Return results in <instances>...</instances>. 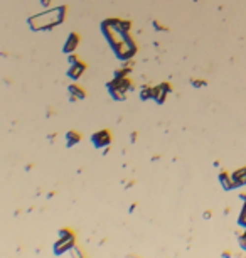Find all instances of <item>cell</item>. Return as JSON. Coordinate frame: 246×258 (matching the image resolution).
I'll use <instances>...</instances> for the list:
<instances>
[{"mask_svg":"<svg viewBox=\"0 0 246 258\" xmlns=\"http://www.w3.org/2000/svg\"><path fill=\"white\" fill-rule=\"evenodd\" d=\"M66 10H67L66 7L61 5V7H58V9L46 10L39 15H32V17L29 19V26L32 27L34 31L51 29V27H54V26H58V24L62 22Z\"/></svg>","mask_w":246,"mask_h":258,"instance_id":"cell-1","label":"cell"},{"mask_svg":"<svg viewBox=\"0 0 246 258\" xmlns=\"http://www.w3.org/2000/svg\"><path fill=\"white\" fill-rule=\"evenodd\" d=\"M170 91L169 85L167 83H162V85H158L154 88V97L152 100H155L157 103H164L165 101V97H167V93Z\"/></svg>","mask_w":246,"mask_h":258,"instance_id":"cell-2","label":"cell"},{"mask_svg":"<svg viewBox=\"0 0 246 258\" xmlns=\"http://www.w3.org/2000/svg\"><path fill=\"white\" fill-rule=\"evenodd\" d=\"M85 69H86L85 63H83V61H76L74 64H71L69 71H67V74H69V78L78 79V78H81V74L85 73Z\"/></svg>","mask_w":246,"mask_h":258,"instance_id":"cell-3","label":"cell"},{"mask_svg":"<svg viewBox=\"0 0 246 258\" xmlns=\"http://www.w3.org/2000/svg\"><path fill=\"white\" fill-rule=\"evenodd\" d=\"M110 132L108 130H101V132H98V133H94L93 135V142H94V145L96 147H105V145H108L110 144Z\"/></svg>","mask_w":246,"mask_h":258,"instance_id":"cell-4","label":"cell"},{"mask_svg":"<svg viewBox=\"0 0 246 258\" xmlns=\"http://www.w3.org/2000/svg\"><path fill=\"white\" fill-rule=\"evenodd\" d=\"M78 44H79V35L76 32H71L64 42V53H73L78 47Z\"/></svg>","mask_w":246,"mask_h":258,"instance_id":"cell-5","label":"cell"},{"mask_svg":"<svg viewBox=\"0 0 246 258\" xmlns=\"http://www.w3.org/2000/svg\"><path fill=\"white\" fill-rule=\"evenodd\" d=\"M69 93L73 95V100H83V98L86 97V93H85V90L81 88V86H78V85H71L69 86Z\"/></svg>","mask_w":246,"mask_h":258,"instance_id":"cell-6","label":"cell"},{"mask_svg":"<svg viewBox=\"0 0 246 258\" xmlns=\"http://www.w3.org/2000/svg\"><path fill=\"white\" fill-rule=\"evenodd\" d=\"M140 97H142V100H150V98L154 97V88H145L142 90V93H140Z\"/></svg>","mask_w":246,"mask_h":258,"instance_id":"cell-7","label":"cell"},{"mask_svg":"<svg viewBox=\"0 0 246 258\" xmlns=\"http://www.w3.org/2000/svg\"><path fill=\"white\" fill-rule=\"evenodd\" d=\"M221 182H223V186H224V189H231V188H235L233 186V182H229V177H228V174H221Z\"/></svg>","mask_w":246,"mask_h":258,"instance_id":"cell-8","label":"cell"},{"mask_svg":"<svg viewBox=\"0 0 246 258\" xmlns=\"http://www.w3.org/2000/svg\"><path fill=\"white\" fill-rule=\"evenodd\" d=\"M67 138H69V142H67V144H69V145H73L74 142H78L79 138H81V135L76 133V132H71V133H67Z\"/></svg>","mask_w":246,"mask_h":258,"instance_id":"cell-9","label":"cell"},{"mask_svg":"<svg viewBox=\"0 0 246 258\" xmlns=\"http://www.w3.org/2000/svg\"><path fill=\"white\" fill-rule=\"evenodd\" d=\"M243 228H246V204H245V208H243V211H241L240 214V221H238Z\"/></svg>","mask_w":246,"mask_h":258,"instance_id":"cell-10","label":"cell"},{"mask_svg":"<svg viewBox=\"0 0 246 258\" xmlns=\"http://www.w3.org/2000/svg\"><path fill=\"white\" fill-rule=\"evenodd\" d=\"M240 245H241V248L246 252V231H245V235L240 236Z\"/></svg>","mask_w":246,"mask_h":258,"instance_id":"cell-11","label":"cell"},{"mask_svg":"<svg viewBox=\"0 0 246 258\" xmlns=\"http://www.w3.org/2000/svg\"><path fill=\"white\" fill-rule=\"evenodd\" d=\"M41 3H42V5H49V3H51V0H41Z\"/></svg>","mask_w":246,"mask_h":258,"instance_id":"cell-12","label":"cell"}]
</instances>
